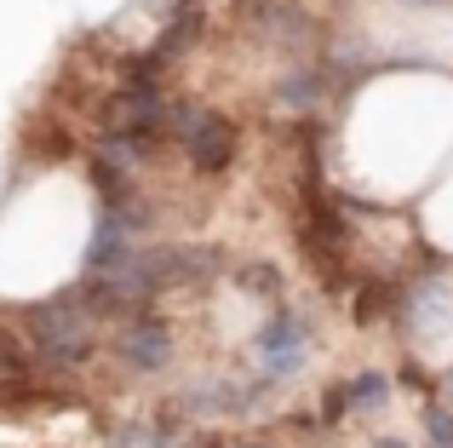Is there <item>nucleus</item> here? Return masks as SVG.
<instances>
[{
  "label": "nucleus",
  "instance_id": "nucleus-1",
  "mask_svg": "<svg viewBox=\"0 0 453 448\" xmlns=\"http://www.w3.org/2000/svg\"><path fill=\"white\" fill-rule=\"evenodd\" d=\"M23 339H29V351L41 362H52V368H81V362L92 357V345H98V316H92L87 299L69 288V293H58V299L35 305Z\"/></svg>",
  "mask_w": 453,
  "mask_h": 448
},
{
  "label": "nucleus",
  "instance_id": "nucleus-2",
  "mask_svg": "<svg viewBox=\"0 0 453 448\" xmlns=\"http://www.w3.org/2000/svg\"><path fill=\"white\" fill-rule=\"evenodd\" d=\"M166 138L189 156V167L219 179V173L235 167V127L224 121L219 110H207L201 98H178L173 104V121H166Z\"/></svg>",
  "mask_w": 453,
  "mask_h": 448
},
{
  "label": "nucleus",
  "instance_id": "nucleus-3",
  "mask_svg": "<svg viewBox=\"0 0 453 448\" xmlns=\"http://www.w3.org/2000/svg\"><path fill=\"white\" fill-rule=\"evenodd\" d=\"M115 357H121L127 368H138V374H161L166 362H173V334H166V322L133 311L121 322V334H115Z\"/></svg>",
  "mask_w": 453,
  "mask_h": 448
},
{
  "label": "nucleus",
  "instance_id": "nucleus-4",
  "mask_svg": "<svg viewBox=\"0 0 453 448\" xmlns=\"http://www.w3.org/2000/svg\"><path fill=\"white\" fill-rule=\"evenodd\" d=\"M304 357H310V334H304V322H299L293 311L270 316L265 334H258V362H265V374H270V380H293V374L304 368Z\"/></svg>",
  "mask_w": 453,
  "mask_h": 448
},
{
  "label": "nucleus",
  "instance_id": "nucleus-5",
  "mask_svg": "<svg viewBox=\"0 0 453 448\" xmlns=\"http://www.w3.org/2000/svg\"><path fill=\"white\" fill-rule=\"evenodd\" d=\"M247 23H253L265 41H276V46L310 41V18H304L299 0H247Z\"/></svg>",
  "mask_w": 453,
  "mask_h": 448
},
{
  "label": "nucleus",
  "instance_id": "nucleus-6",
  "mask_svg": "<svg viewBox=\"0 0 453 448\" xmlns=\"http://www.w3.org/2000/svg\"><path fill=\"white\" fill-rule=\"evenodd\" d=\"M29 380H35L29 339H23V334H12V328L0 322V397H18V391H29Z\"/></svg>",
  "mask_w": 453,
  "mask_h": 448
},
{
  "label": "nucleus",
  "instance_id": "nucleus-7",
  "mask_svg": "<svg viewBox=\"0 0 453 448\" xmlns=\"http://www.w3.org/2000/svg\"><path fill=\"white\" fill-rule=\"evenodd\" d=\"M235 282H247L253 299H281V276L270 265H242V270H235Z\"/></svg>",
  "mask_w": 453,
  "mask_h": 448
},
{
  "label": "nucleus",
  "instance_id": "nucleus-8",
  "mask_svg": "<svg viewBox=\"0 0 453 448\" xmlns=\"http://www.w3.org/2000/svg\"><path fill=\"white\" fill-rule=\"evenodd\" d=\"M373 448H408V443H396V437H379Z\"/></svg>",
  "mask_w": 453,
  "mask_h": 448
}]
</instances>
